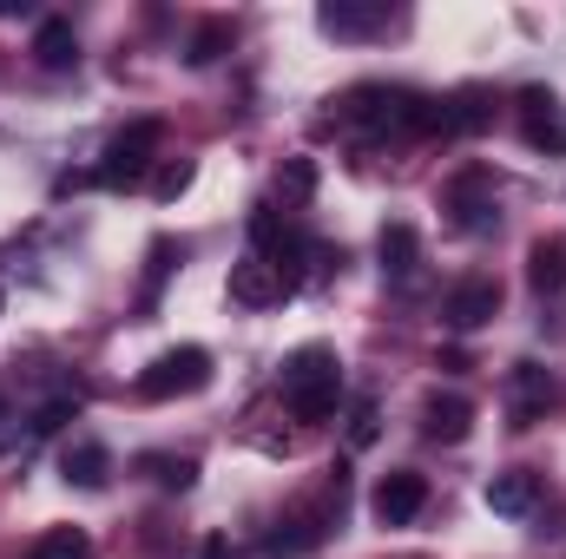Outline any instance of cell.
<instances>
[{
  "mask_svg": "<svg viewBox=\"0 0 566 559\" xmlns=\"http://www.w3.org/2000/svg\"><path fill=\"white\" fill-rule=\"evenodd\" d=\"M376 434H382L376 395H356V402H349V447H376Z\"/></svg>",
  "mask_w": 566,
  "mask_h": 559,
  "instance_id": "cell-22",
  "label": "cell"
},
{
  "mask_svg": "<svg viewBox=\"0 0 566 559\" xmlns=\"http://www.w3.org/2000/svg\"><path fill=\"white\" fill-rule=\"evenodd\" d=\"M323 540H329V527H323L316 514H290L277 534H264V553L271 559H296V553H316Z\"/></svg>",
  "mask_w": 566,
  "mask_h": 559,
  "instance_id": "cell-14",
  "label": "cell"
},
{
  "mask_svg": "<svg viewBox=\"0 0 566 559\" xmlns=\"http://www.w3.org/2000/svg\"><path fill=\"white\" fill-rule=\"evenodd\" d=\"M283 402H290V415H296V421L336 415V402H343V369H336V349L303 342V349L283 362Z\"/></svg>",
  "mask_w": 566,
  "mask_h": 559,
  "instance_id": "cell-1",
  "label": "cell"
},
{
  "mask_svg": "<svg viewBox=\"0 0 566 559\" xmlns=\"http://www.w3.org/2000/svg\"><path fill=\"white\" fill-rule=\"evenodd\" d=\"M527 283H534L541 296H560L566 289V238H541V244L527 251Z\"/></svg>",
  "mask_w": 566,
  "mask_h": 559,
  "instance_id": "cell-18",
  "label": "cell"
},
{
  "mask_svg": "<svg viewBox=\"0 0 566 559\" xmlns=\"http://www.w3.org/2000/svg\"><path fill=\"white\" fill-rule=\"evenodd\" d=\"M481 500H488L494 514L521 520V514H534V507H541V474H527V467H507V474H494V481L481 487Z\"/></svg>",
  "mask_w": 566,
  "mask_h": 559,
  "instance_id": "cell-8",
  "label": "cell"
},
{
  "mask_svg": "<svg viewBox=\"0 0 566 559\" xmlns=\"http://www.w3.org/2000/svg\"><path fill=\"white\" fill-rule=\"evenodd\" d=\"M205 559H231V547H224V540H211V547H205Z\"/></svg>",
  "mask_w": 566,
  "mask_h": 559,
  "instance_id": "cell-26",
  "label": "cell"
},
{
  "mask_svg": "<svg viewBox=\"0 0 566 559\" xmlns=\"http://www.w3.org/2000/svg\"><path fill=\"white\" fill-rule=\"evenodd\" d=\"M0 421H7V402H0Z\"/></svg>",
  "mask_w": 566,
  "mask_h": 559,
  "instance_id": "cell-27",
  "label": "cell"
},
{
  "mask_svg": "<svg viewBox=\"0 0 566 559\" xmlns=\"http://www.w3.org/2000/svg\"><path fill=\"white\" fill-rule=\"evenodd\" d=\"M185 184H191V165H165V171L151 178V191H158V198H178Z\"/></svg>",
  "mask_w": 566,
  "mask_h": 559,
  "instance_id": "cell-25",
  "label": "cell"
},
{
  "mask_svg": "<svg viewBox=\"0 0 566 559\" xmlns=\"http://www.w3.org/2000/svg\"><path fill=\"white\" fill-rule=\"evenodd\" d=\"M231 40H238V33H231V20H205V27L191 33L185 60H191V66H211V60H224V53H231Z\"/></svg>",
  "mask_w": 566,
  "mask_h": 559,
  "instance_id": "cell-20",
  "label": "cell"
},
{
  "mask_svg": "<svg viewBox=\"0 0 566 559\" xmlns=\"http://www.w3.org/2000/svg\"><path fill=\"white\" fill-rule=\"evenodd\" d=\"M290 296V277H283L277 264H264V257H244V264H231V303H244V309H264V303H283Z\"/></svg>",
  "mask_w": 566,
  "mask_h": 559,
  "instance_id": "cell-7",
  "label": "cell"
},
{
  "mask_svg": "<svg viewBox=\"0 0 566 559\" xmlns=\"http://www.w3.org/2000/svg\"><path fill=\"white\" fill-rule=\"evenodd\" d=\"M198 389H211V349H198V342L165 349L151 369H139L145 402H178V395H198Z\"/></svg>",
  "mask_w": 566,
  "mask_h": 559,
  "instance_id": "cell-2",
  "label": "cell"
},
{
  "mask_svg": "<svg viewBox=\"0 0 566 559\" xmlns=\"http://www.w3.org/2000/svg\"><path fill=\"white\" fill-rule=\"evenodd\" d=\"M422 507H428V481L416 474V467L382 474V487H376V520H382V527H409Z\"/></svg>",
  "mask_w": 566,
  "mask_h": 559,
  "instance_id": "cell-5",
  "label": "cell"
},
{
  "mask_svg": "<svg viewBox=\"0 0 566 559\" xmlns=\"http://www.w3.org/2000/svg\"><path fill=\"white\" fill-rule=\"evenodd\" d=\"M468 428H474V409L461 402V395H428V409H422V434L428 441H468Z\"/></svg>",
  "mask_w": 566,
  "mask_h": 559,
  "instance_id": "cell-16",
  "label": "cell"
},
{
  "mask_svg": "<svg viewBox=\"0 0 566 559\" xmlns=\"http://www.w3.org/2000/svg\"><path fill=\"white\" fill-rule=\"evenodd\" d=\"M139 474H151V481L171 487V494H185V487L198 481V461H191V454H139Z\"/></svg>",
  "mask_w": 566,
  "mask_h": 559,
  "instance_id": "cell-19",
  "label": "cell"
},
{
  "mask_svg": "<svg viewBox=\"0 0 566 559\" xmlns=\"http://www.w3.org/2000/svg\"><path fill=\"white\" fill-rule=\"evenodd\" d=\"M448 211H454L461 231H488L494 224V178L488 171H461L448 184Z\"/></svg>",
  "mask_w": 566,
  "mask_h": 559,
  "instance_id": "cell-6",
  "label": "cell"
},
{
  "mask_svg": "<svg viewBox=\"0 0 566 559\" xmlns=\"http://www.w3.org/2000/svg\"><path fill=\"white\" fill-rule=\"evenodd\" d=\"M547 409H554V376L541 362H521L514 369V428H534Z\"/></svg>",
  "mask_w": 566,
  "mask_h": 559,
  "instance_id": "cell-10",
  "label": "cell"
},
{
  "mask_svg": "<svg viewBox=\"0 0 566 559\" xmlns=\"http://www.w3.org/2000/svg\"><path fill=\"white\" fill-rule=\"evenodd\" d=\"M33 60H40L46 73H66V66L80 60V40H73V20H66V13H46V20H40V33H33Z\"/></svg>",
  "mask_w": 566,
  "mask_h": 559,
  "instance_id": "cell-13",
  "label": "cell"
},
{
  "mask_svg": "<svg viewBox=\"0 0 566 559\" xmlns=\"http://www.w3.org/2000/svg\"><path fill=\"white\" fill-rule=\"evenodd\" d=\"M488 119H494V93H488V86H461L454 99H441V133H448V139L481 133Z\"/></svg>",
  "mask_w": 566,
  "mask_h": 559,
  "instance_id": "cell-12",
  "label": "cell"
},
{
  "mask_svg": "<svg viewBox=\"0 0 566 559\" xmlns=\"http://www.w3.org/2000/svg\"><path fill=\"white\" fill-rule=\"evenodd\" d=\"M277 191H290V198H310V191H316V165H310V158H290V165L277 171Z\"/></svg>",
  "mask_w": 566,
  "mask_h": 559,
  "instance_id": "cell-23",
  "label": "cell"
},
{
  "mask_svg": "<svg viewBox=\"0 0 566 559\" xmlns=\"http://www.w3.org/2000/svg\"><path fill=\"white\" fill-rule=\"evenodd\" d=\"M165 139V126L158 119H133L119 139L106 145V158H99V171H93V184H106V191H133L145 171H151V151Z\"/></svg>",
  "mask_w": 566,
  "mask_h": 559,
  "instance_id": "cell-3",
  "label": "cell"
},
{
  "mask_svg": "<svg viewBox=\"0 0 566 559\" xmlns=\"http://www.w3.org/2000/svg\"><path fill=\"white\" fill-rule=\"evenodd\" d=\"M494 309H501V283H488V277L454 283V289H448V303H441V316H448V329H454V336H468V329L494 323Z\"/></svg>",
  "mask_w": 566,
  "mask_h": 559,
  "instance_id": "cell-4",
  "label": "cell"
},
{
  "mask_svg": "<svg viewBox=\"0 0 566 559\" xmlns=\"http://www.w3.org/2000/svg\"><path fill=\"white\" fill-rule=\"evenodd\" d=\"M60 481H66V487H80V494H99V487L113 481V454H106L99 441H80V447H66V454H60Z\"/></svg>",
  "mask_w": 566,
  "mask_h": 559,
  "instance_id": "cell-9",
  "label": "cell"
},
{
  "mask_svg": "<svg viewBox=\"0 0 566 559\" xmlns=\"http://www.w3.org/2000/svg\"><path fill=\"white\" fill-rule=\"evenodd\" d=\"M27 559H93V540H86L80 527H53V534L33 540V553Z\"/></svg>",
  "mask_w": 566,
  "mask_h": 559,
  "instance_id": "cell-21",
  "label": "cell"
},
{
  "mask_svg": "<svg viewBox=\"0 0 566 559\" xmlns=\"http://www.w3.org/2000/svg\"><path fill=\"white\" fill-rule=\"evenodd\" d=\"M316 20H323V33H336V40H363V33H382L389 13H382V7H363V0H329Z\"/></svg>",
  "mask_w": 566,
  "mask_h": 559,
  "instance_id": "cell-17",
  "label": "cell"
},
{
  "mask_svg": "<svg viewBox=\"0 0 566 559\" xmlns=\"http://www.w3.org/2000/svg\"><path fill=\"white\" fill-rule=\"evenodd\" d=\"M521 106H527V145L534 151H566V113L554 106V93H521Z\"/></svg>",
  "mask_w": 566,
  "mask_h": 559,
  "instance_id": "cell-11",
  "label": "cell"
},
{
  "mask_svg": "<svg viewBox=\"0 0 566 559\" xmlns=\"http://www.w3.org/2000/svg\"><path fill=\"white\" fill-rule=\"evenodd\" d=\"M416 271H422V238H416V224H389V231H382V277L416 283Z\"/></svg>",
  "mask_w": 566,
  "mask_h": 559,
  "instance_id": "cell-15",
  "label": "cell"
},
{
  "mask_svg": "<svg viewBox=\"0 0 566 559\" xmlns=\"http://www.w3.org/2000/svg\"><path fill=\"white\" fill-rule=\"evenodd\" d=\"M73 409H80V395H53V402L33 415V434H53V428H66V421H73Z\"/></svg>",
  "mask_w": 566,
  "mask_h": 559,
  "instance_id": "cell-24",
  "label": "cell"
}]
</instances>
